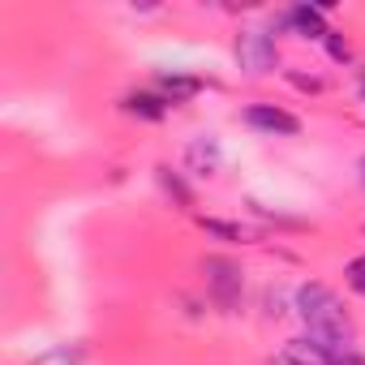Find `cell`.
Instances as JSON below:
<instances>
[{
    "label": "cell",
    "instance_id": "cell-1",
    "mask_svg": "<svg viewBox=\"0 0 365 365\" xmlns=\"http://www.w3.org/2000/svg\"><path fill=\"white\" fill-rule=\"evenodd\" d=\"M297 309H301V318H305L309 339H318V344H327V348H335V352H339V348H352V322H348L339 297H335L327 284H305V288L297 292Z\"/></svg>",
    "mask_w": 365,
    "mask_h": 365
},
{
    "label": "cell",
    "instance_id": "cell-2",
    "mask_svg": "<svg viewBox=\"0 0 365 365\" xmlns=\"http://www.w3.org/2000/svg\"><path fill=\"white\" fill-rule=\"evenodd\" d=\"M237 61H241V69L254 73V78L271 73V69H275V35H271V31H245V35L237 39Z\"/></svg>",
    "mask_w": 365,
    "mask_h": 365
},
{
    "label": "cell",
    "instance_id": "cell-3",
    "mask_svg": "<svg viewBox=\"0 0 365 365\" xmlns=\"http://www.w3.org/2000/svg\"><path fill=\"white\" fill-rule=\"evenodd\" d=\"M207 288L224 309H232L237 297H241V271L228 258H207Z\"/></svg>",
    "mask_w": 365,
    "mask_h": 365
},
{
    "label": "cell",
    "instance_id": "cell-4",
    "mask_svg": "<svg viewBox=\"0 0 365 365\" xmlns=\"http://www.w3.org/2000/svg\"><path fill=\"white\" fill-rule=\"evenodd\" d=\"M245 125H254V129H262V133H279V138L301 133V120H297L292 112L275 108V103H254V108L245 112Z\"/></svg>",
    "mask_w": 365,
    "mask_h": 365
},
{
    "label": "cell",
    "instance_id": "cell-5",
    "mask_svg": "<svg viewBox=\"0 0 365 365\" xmlns=\"http://www.w3.org/2000/svg\"><path fill=\"white\" fill-rule=\"evenodd\" d=\"M339 352H344V348H339ZM339 352L327 348V344H318V339H309V335H301V339H288L284 365H335Z\"/></svg>",
    "mask_w": 365,
    "mask_h": 365
},
{
    "label": "cell",
    "instance_id": "cell-6",
    "mask_svg": "<svg viewBox=\"0 0 365 365\" xmlns=\"http://www.w3.org/2000/svg\"><path fill=\"white\" fill-rule=\"evenodd\" d=\"M288 26H292L301 39H327V35H331V26H327V18H322L318 5H292V9H288Z\"/></svg>",
    "mask_w": 365,
    "mask_h": 365
},
{
    "label": "cell",
    "instance_id": "cell-7",
    "mask_svg": "<svg viewBox=\"0 0 365 365\" xmlns=\"http://www.w3.org/2000/svg\"><path fill=\"white\" fill-rule=\"evenodd\" d=\"M159 95L168 99V103H180V99H194L198 91H202V82L198 78H185V73H159Z\"/></svg>",
    "mask_w": 365,
    "mask_h": 365
},
{
    "label": "cell",
    "instance_id": "cell-8",
    "mask_svg": "<svg viewBox=\"0 0 365 365\" xmlns=\"http://www.w3.org/2000/svg\"><path fill=\"white\" fill-rule=\"evenodd\" d=\"M125 112L129 116H142V120H163L168 116V99L163 95H129L125 99Z\"/></svg>",
    "mask_w": 365,
    "mask_h": 365
},
{
    "label": "cell",
    "instance_id": "cell-9",
    "mask_svg": "<svg viewBox=\"0 0 365 365\" xmlns=\"http://www.w3.org/2000/svg\"><path fill=\"white\" fill-rule=\"evenodd\" d=\"M198 224H202L211 237H220V241H232V245H245V241H254V232H250V228H241V224H228V220H207V215H202Z\"/></svg>",
    "mask_w": 365,
    "mask_h": 365
},
{
    "label": "cell",
    "instance_id": "cell-10",
    "mask_svg": "<svg viewBox=\"0 0 365 365\" xmlns=\"http://www.w3.org/2000/svg\"><path fill=\"white\" fill-rule=\"evenodd\" d=\"M190 168H194L198 176H211V172L220 168V150H215L211 142H194V146H190Z\"/></svg>",
    "mask_w": 365,
    "mask_h": 365
},
{
    "label": "cell",
    "instance_id": "cell-11",
    "mask_svg": "<svg viewBox=\"0 0 365 365\" xmlns=\"http://www.w3.org/2000/svg\"><path fill=\"white\" fill-rule=\"evenodd\" d=\"M344 275H348V288H352L356 297H365V254H356V258L344 267Z\"/></svg>",
    "mask_w": 365,
    "mask_h": 365
},
{
    "label": "cell",
    "instance_id": "cell-12",
    "mask_svg": "<svg viewBox=\"0 0 365 365\" xmlns=\"http://www.w3.org/2000/svg\"><path fill=\"white\" fill-rule=\"evenodd\" d=\"M159 180H163V190H168V194H176V202H180V207H190V202H194V198H190V190L172 176V168H159Z\"/></svg>",
    "mask_w": 365,
    "mask_h": 365
},
{
    "label": "cell",
    "instance_id": "cell-13",
    "mask_svg": "<svg viewBox=\"0 0 365 365\" xmlns=\"http://www.w3.org/2000/svg\"><path fill=\"white\" fill-rule=\"evenodd\" d=\"M322 43H327V52H331V56H335V61H348V43H344V39H339V35H335V31H331V35H327V39H322Z\"/></svg>",
    "mask_w": 365,
    "mask_h": 365
},
{
    "label": "cell",
    "instance_id": "cell-14",
    "mask_svg": "<svg viewBox=\"0 0 365 365\" xmlns=\"http://www.w3.org/2000/svg\"><path fill=\"white\" fill-rule=\"evenodd\" d=\"M335 365H365V361H361V356H356V352H352V348H344V352H339V356H335Z\"/></svg>",
    "mask_w": 365,
    "mask_h": 365
}]
</instances>
